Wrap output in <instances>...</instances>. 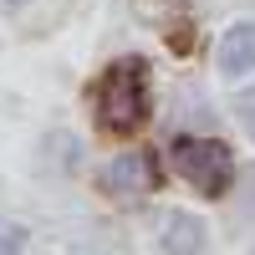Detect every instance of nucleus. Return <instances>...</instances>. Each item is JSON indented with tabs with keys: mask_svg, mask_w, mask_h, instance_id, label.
Here are the masks:
<instances>
[{
	"mask_svg": "<svg viewBox=\"0 0 255 255\" xmlns=\"http://www.w3.org/2000/svg\"><path fill=\"white\" fill-rule=\"evenodd\" d=\"M97 118L108 133H138L148 123V61L123 56L97 82Z\"/></svg>",
	"mask_w": 255,
	"mask_h": 255,
	"instance_id": "1",
	"label": "nucleus"
},
{
	"mask_svg": "<svg viewBox=\"0 0 255 255\" xmlns=\"http://www.w3.org/2000/svg\"><path fill=\"white\" fill-rule=\"evenodd\" d=\"M168 163H174V174L184 184H194L209 199H220L230 189V179H235V158H230V148L215 143V138H174L168 143Z\"/></svg>",
	"mask_w": 255,
	"mask_h": 255,
	"instance_id": "2",
	"label": "nucleus"
},
{
	"mask_svg": "<svg viewBox=\"0 0 255 255\" xmlns=\"http://www.w3.org/2000/svg\"><path fill=\"white\" fill-rule=\"evenodd\" d=\"M148 189H153V158L148 153H118L108 168H102V194L113 199H143Z\"/></svg>",
	"mask_w": 255,
	"mask_h": 255,
	"instance_id": "3",
	"label": "nucleus"
},
{
	"mask_svg": "<svg viewBox=\"0 0 255 255\" xmlns=\"http://www.w3.org/2000/svg\"><path fill=\"white\" fill-rule=\"evenodd\" d=\"M158 245L168 255H199L204 250V225L194 215H184V209H174V215L158 220Z\"/></svg>",
	"mask_w": 255,
	"mask_h": 255,
	"instance_id": "4",
	"label": "nucleus"
},
{
	"mask_svg": "<svg viewBox=\"0 0 255 255\" xmlns=\"http://www.w3.org/2000/svg\"><path fill=\"white\" fill-rule=\"evenodd\" d=\"M255 67V20H240V26H230L225 41H220V72L240 77Z\"/></svg>",
	"mask_w": 255,
	"mask_h": 255,
	"instance_id": "5",
	"label": "nucleus"
},
{
	"mask_svg": "<svg viewBox=\"0 0 255 255\" xmlns=\"http://www.w3.org/2000/svg\"><path fill=\"white\" fill-rule=\"evenodd\" d=\"M26 250V230L15 220H0V255H20Z\"/></svg>",
	"mask_w": 255,
	"mask_h": 255,
	"instance_id": "6",
	"label": "nucleus"
},
{
	"mask_svg": "<svg viewBox=\"0 0 255 255\" xmlns=\"http://www.w3.org/2000/svg\"><path fill=\"white\" fill-rule=\"evenodd\" d=\"M235 113H240V123H245V133L255 138V87H250V92H240V102H235Z\"/></svg>",
	"mask_w": 255,
	"mask_h": 255,
	"instance_id": "7",
	"label": "nucleus"
},
{
	"mask_svg": "<svg viewBox=\"0 0 255 255\" xmlns=\"http://www.w3.org/2000/svg\"><path fill=\"white\" fill-rule=\"evenodd\" d=\"M0 5H26V0H0Z\"/></svg>",
	"mask_w": 255,
	"mask_h": 255,
	"instance_id": "8",
	"label": "nucleus"
}]
</instances>
